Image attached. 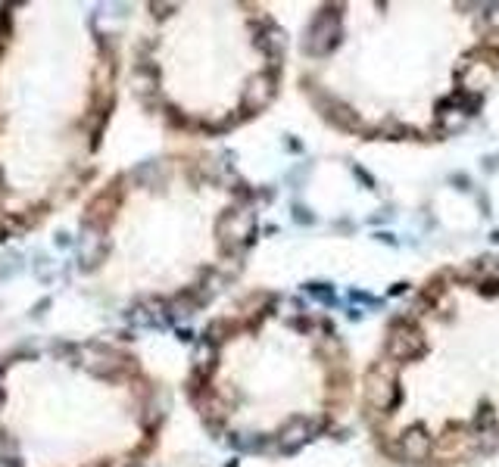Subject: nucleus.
Segmentation results:
<instances>
[{
  "mask_svg": "<svg viewBox=\"0 0 499 467\" xmlns=\"http://www.w3.org/2000/svg\"><path fill=\"white\" fill-rule=\"evenodd\" d=\"M278 309H284V311H281L284 318L300 315V302H296V299H281V302H278Z\"/></svg>",
  "mask_w": 499,
  "mask_h": 467,
  "instance_id": "nucleus-17",
  "label": "nucleus"
},
{
  "mask_svg": "<svg viewBox=\"0 0 499 467\" xmlns=\"http://www.w3.org/2000/svg\"><path fill=\"white\" fill-rule=\"evenodd\" d=\"M0 467H26L16 455H0Z\"/></svg>",
  "mask_w": 499,
  "mask_h": 467,
  "instance_id": "nucleus-20",
  "label": "nucleus"
},
{
  "mask_svg": "<svg viewBox=\"0 0 499 467\" xmlns=\"http://www.w3.org/2000/svg\"><path fill=\"white\" fill-rule=\"evenodd\" d=\"M431 449H434L431 433H427L421 424H415V427H409V430L400 433L393 451L403 458V461H425V458L431 455Z\"/></svg>",
  "mask_w": 499,
  "mask_h": 467,
  "instance_id": "nucleus-6",
  "label": "nucleus"
},
{
  "mask_svg": "<svg viewBox=\"0 0 499 467\" xmlns=\"http://www.w3.org/2000/svg\"><path fill=\"white\" fill-rule=\"evenodd\" d=\"M378 240H384V243H396L393 233H387V231H384V233H378Z\"/></svg>",
  "mask_w": 499,
  "mask_h": 467,
  "instance_id": "nucleus-25",
  "label": "nucleus"
},
{
  "mask_svg": "<svg viewBox=\"0 0 499 467\" xmlns=\"http://www.w3.org/2000/svg\"><path fill=\"white\" fill-rule=\"evenodd\" d=\"M425 352H427V340L412 321L400 318V321L387 330V355L393 358V362H415V358H421Z\"/></svg>",
  "mask_w": 499,
  "mask_h": 467,
  "instance_id": "nucleus-2",
  "label": "nucleus"
},
{
  "mask_svg": "<svg viewBox=\"0 0 499 467\" xmlns=\"http://www.w3.org/2000/svg\"><path fill=\"white\" fill-rule=\"evenodd\" d=\"M253 44L259 47L269 59H281V57H284V47H287V35H284V28H281V25H275V22H265V25L256 31Z\"/></svg>",
  "mask_w": 499,
  "mask_h": 467,
  "instance_id": "nucleus-9",
  "label": "nucleus"
},
{
  "mask_svg": "<svg viewBox=\"0 0 499 467\" xmlns=\"http://www.w3.org/2000/svg\"><path fill=\"white\" fill-rule=\"evenodd\" d=\"M353 175H356V178H362V184H365V187H374V178H371L365 168H359V166H356V168H353Z\"/></svg>",
  "mask_w": 499,
  "mask_h": 467,
  "instance_id": "nucleus-21",
  "label": "nucleus"
},
{
  "mask_svg": "<svg viewBox=\"0 0 499 467\" xmlns=\"http://www.w3.org/2000/svg\"><path fill=\"white\" fill-rule=\"evenodd\" d=\"M293 218L300 224H312V221H315V215H312L309 209H303V206H293Z\"/></svg>",
  "mask_w": 499,
  "mask_h": 467,
  "instance_id": "nucleus-18",
  "label": "nucleus"
},
{
  "mask_svg": "<svg viewBox=\"0 0 499 467\" xmlns=\"http://www.w3.org/2000/svg\"><path fill=\"white\" fill-rule=\"evenodd\" d=\"M275 93H278V72L275 69L253 75L244 88V97H240L244 115H253V113H259V109H265L271 100H275Z\"/></svg>",
  "mask_w": 499,
  "mask_h": 467,
  "instance_id": "nucleus-4",
  "label": "nucleus"
},
{
  "mask_svg": "<svg viewBox=\"0 0 499 467\" xmlns=\"http://www.w3.org/2000/svg\"><path fill=\"white\" fill-rule=\"evenodd\" d=\"M452 184H459V190H468V178L465 175H452Z\"/></svg>",
  "mask_w": 499,
  "mask_h": 467,
  "instance_id": "nucleus-22",
  "label": "nucleus"
},
{
  "mask_svg": "<svg viewBox=\"0 0 499 467\" xmlns=\"http://www.w3.org/2000/svg\"><path fill=\"white\" fill-rule=\"evenodd\" d=\"M483 28L493 31V35H499V4H493V6H487V10H483Z\"/></svg>",
  "mask_w": 499,
  "mask_h": 467,
  "instance_id": "nucleus-16",
  "label": "nucleus"
},
{
  "mask_svg": "<svg viewBox=\"0 0 499 467\" xmlns=\"http://www.w3.org/2000/svg\"><path fill=\"white\" fill-rule=\"evenodd\" d=\"M218 237L225 243H240V246H250L256 237V215L253 212H225L218 218Z\"/></svg>",
  "mask_w": 499,
  "mask_h": 467,
  "instance_id": "nucleus-5",
  "label": "nucleus"
},
{
  "mask_svg": "<svg viewBox=\"0 0 499 467\" xmlns=\"http://www.w3.org/2000/svg\"><path fill=\"white\" fill-rule=\"evenodd\" d=\"M493 427H496V411H493V405L483 402L478 408V430L487 433V430H493Z\"/></svg>",
  "mask_w": 499,
  "mask_h": 467,
  "instance_id": "nucleus-15",
  "label": "nucleus"
},
{
  "mask_svg": "<svg viewBox=\"0 0 499 467\" xmlns=\"http://www.w3.org/2000/svg\"><path fill=\"white\" fill-rule=\"evenodd\" d=\"M162 162L159 159H147V162H140V166L131 168V181H138L140 187H156V184H162Z\"/></svg>",
  "mask_w": 499,
  "mask_h": 467,
  "instance_id": "nucleus-11",
  "label": "nucleus"
},
{
  "mask_svg": "<svg viewBox=\"0 0 499 467\" xmlns=\"http://www.w3.org/2000/svg\"><path fill=\"white\" fill-rule=\"evenodd\" d=\"M228 337H231V321H228V318H218V321H213L206 327V333H203V340H206L209 346H215V349L222 346Z\"/></svg>",
  "mask_w": 499,
  "mask_h": 467,
  "instance_id": "nucleus-12",
  "label": "nucleus"
},
{
  "mask_svg": "<svg viewBox=\"0 0 499 467\" xmlns=\"http://www.w3.org/2000/svg\"><path fill=\"white\" fill-rule=\"evenodd\" d=\"M318 430V424L312 417H303V415H296L291 417L284 427H281V436H278V449L284 451V455H293L296 449H303L306 442L315 436Z\"/></svg>",
  "mask_w": 499,
  "mask_h": 467,
  "instance_id": "nucleus-7",
  "label": "nucleus"
},
{
  "mask_svg": "<svg viewBox=\"0 0 499 467\" xmlns=\"http://www.w3.org/2000/svg\"><path fill=\"white\" fill-rule=\"evenodd\" d=\"M150 10H153V16H159V19H166V16L175 10L172 4H150Z\"/></svg>",
  "mask_w": 499,
  "mask_h": 467,
  "instance_id": "nucleus-19",
  "label": "nucleus"
},
{
  "mask_svg": "<svg viewBox=\"0 0 499 467\" xmlns=\"http://www.w3.org/2000/svg\"><path fill=\"white\" fill-rule=\"evenodd\" d=\"M306 293L312 296V299H318V302H325V306H334V287L331 284H306Z\"/></svg>",
  "mask_w": 499,
  "mask_h": 467,
  "instance_id": "nucleus-14",
  "label": "nucleus"
},
{
  "mask_svg": "<svg viewBox=\"0 0 499 467\" xmlns=\"http://www.w3.org/2000/svg\"><path fill=\"white\" fill-rule=\"evenodd\" d=\"M325 119L331 122V125H337L340 131H359L362 128V119H359V113L353 106H347L343 100L337 97H327V103H325Z\"/></svg>",
  "mask_w": 499,
  "mask_h": 467,
  "instance_id": "nucleus-10",
  "label": "nucleus"
},
{
  "mask_svg": "<svg viewBox=\"0 0 499 467\" xmlns=\"http://www.w3.org/2000/svg\"><path fill=\"white\" fill-rule=\"evenodd\" d=\"M493 240H496V243H499V231H493Z\"/></svg>",
  "mask_w": 499,
  "mask_h": 467,
  "instance_id": "nucleus-27",
  "label": "nucleus"
},
{
  "mask_svg": "<svg viewBox=\"0 0 499 467\" xmlns=\"http://www.w3.org/2000/svg\"><path fill=\"white\" fill-rule=\"evenodd\" d=\"M228 442H231L234 449H240V451H259V449H265V439H262V436H253V433H231Z\"/></svg>",
  "mask_w": 499,
  "mask_h": 467,
  "instance_id": "nucleus-13",
  "label": "nucleus"
},
{
  "mask_svg": "<svg viewBox=\"0 0 499 467\" xmlns=\"http://www.w3.org/2000/svg\"><path fill=\"white\" fill-rule=\"evenodd\" d=\"M178 340H181V342H191V340H194V333L187 330V327H181V330H178Z\"/></svg>",
  "mask_w": 499,
  "mask_h": 467,
  "instance_id": "nucleus-24",
  "label": "nucleus"
},
{
  "mask_svg": "<svg viewBox=\"0 0 499 467\" xmlns=\"http://www.w3.org/2000/svg\"><path fill=\"white\" fill-rule=\"evenodd\" d=\"M340 44V16L327 6L309 22L306 31V53L309 57H327Z\"/></svg>",
  "mask_w": 499,
  "mask_h": 467,
  "instance_id": "nucleus-3",
  "label": "nucleus"
},
{
  "mask_svg": "<svg viewBox=\"0 0 499 467\" xmlns=\"http://www.w3.org/2000/svg\"><path fill=\"white\" fill-rule=\"evenodd\" d=\"M131 88L140 97V103L144 106H153L156 97H159V69L150 66V62H138L135 69H131Z\"/></svg>",
  "mask_w": 499,
  "mask_h": 467,
  "instance_id": "nucleus-8",
  "label": "nucleus"
},
{
  "mask_svg": "<svg viewBox=\"0 0 499 467\" xmlns=\"http://www.w3.org/2000/svg\"><path fill=\"white\" fill-rule=\"evenodd\" d=\"M400 399L403 396H400V384H396V362L390 358V362L374 364L369 377H365V402H369V408L390 415L400 405Z\"/></svg>",
  "mask_w": 499,
  "mask_h": 467,
  "instance_id": "nucleus-1",
  "label": "nucleus"
},
{
  "mask_svg": "<svg viewBox=\"0 0 499 467\" xmlns=\"http://www.w3.org/2000/svg\"><path fill=\"white\" fill-rule=\"evenodd\" d=\"M405 287H409V284H393V290H390V293H393V296H400V293L405 290Z\"/></svg>",
  "mask_w": 499,
  "mask_h": 467,
  "instance_id": "nucleus-26",
  "label": "nucleus"
},
{
  "mask_svg": "<svg viewBox=\"0 0 499 467\" xmlns=\"http://www.w3.org/2000/svg\"><path fill=\"white\" fill-rule=\"evenodd\" d=\"M69 243H72V237H69L66 231H62V233H57V246H69Z\"/></svg>",
  "mask_w": 499,
  "mask_h": 467,
  "instance_id": "nucleus-23",
  "label": "nucleus"
}]
</instances>
